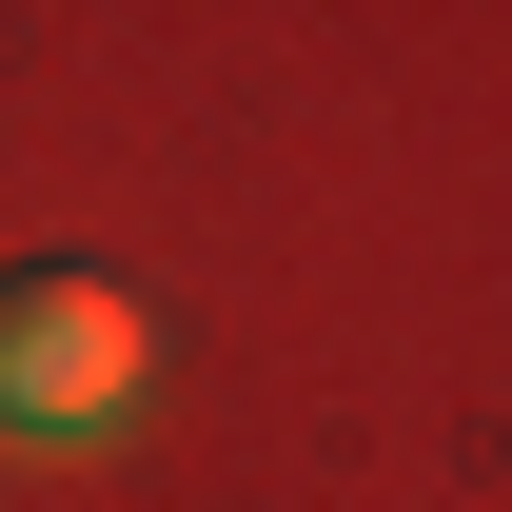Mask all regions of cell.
Here are the masks:
<instances>
[{"label": "cell", "instance_id": "cell-1", "mask_svg": "<svg viewBox=\"0 0 512 512\" xmlns=\"http://www.w3.org/2000/svg\"><path fill=\"white\" fill-rule=\"evenodd\" d=\"M138 375H158V316H138L99 256H20L0 276V414L20 434H119Z\"/></svg>", "mask_w": 512, "mask_h": 512}]
</instances>
